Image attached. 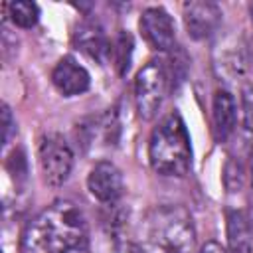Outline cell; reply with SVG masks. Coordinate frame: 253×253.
<instances>
[{"label": "cell", "mask_w": 253, "mask_h": 253, "mask_svg": "<svg viewBox=\"0 0 253 253\" xmlns=\"http://www.w3.org/2000/svg\"><path fill=\"white\" fill-rule=\"evenodd\" d=\"M87 247L85 217L67 200H57L42 210L28 221L20 239V253H75Z\"/></svg>", "instance_id": "obj_1"}, {"label": "cell", "mask_w": 253, "mask_h": 253, "mask_svg": "<svg viewBox=\"0 0 253 253\" xmlns=\"http://www.w3.org/2000/svg\"><path fill=\"white\" fill-rule=\"evenodd\" d=\"M196 229L182 206H156L142 223V253H194Z\"/></svg>", "instance_id": "obj_2"}, {"label": "cell", "mask_w": 253, "mask_h": 253, "mask_svg": "<svg viewBox=\"0 0 253 253\" xmlns=\"http://www.w3.org/2000/svg\"><path fill=\"white\" fill-rule=\"evenodd\" d=\"M148 160L154 172L182 178L192 166V146L186 125L178 113L166 115L148 140Z\"/></svg>", "instance_id": "obj_3"}, {"label": "cell", "mask_w": 253, "mask_h": 253, "mask_svg": "<svg viewBox=\"0 0 253 253\" xmlns=\"http://www.w3.org/2000/svg\"><path fill=\"white\" fill-rule=\"evenodd\" d=\"M170 89L168 73L162 61H148L134 79V105L140 119L150 121L156 117L166 93Z\"/></svg>", "instance_id": "obj_4"}, {"label": "cell", "mask_w": 253, "mask_h": 253, "mask_svg": "<svg viewBox=\"0 0 253 253\" xmlns=\"http://www.w3.org/2000/svg\"><path fill=\"white\" fill-rule=\"evenodd\" d=\"M38 162L43 180L49 186H61L73 168V152L67 140L57 132H47L38 144Z\"/></svg>", "instance_id": "obj_5"}, {"label": "cell", "mask_w": 253, "mask_h": 253, "mask_svg": "<svg viewBox=\"0 0 253 253\" xmlns=\"http://www.w3.org/2000/svg\"><path fill=\"white\" fill-rule=\"evenodd\" d=\"M138 30L144 38V42L158 51H170L176 43V26L172 16L160 8L152 6L146 8L138 20Z\"/></svg>", "instance_id": "obj_6"}, {"label": "cell", "mask_w": 253, "mask_h": 253, "mask_svg": "<svg viewBox=\"0 0 253 253\" xmlns=\"http://www.w3.org/2000/svg\"><path fill=\"white\" fill-rule=\"evenodd\" d=\"M221 22V10L208 0H192L184 4V26L194 40H208Z\"/></svg>", "instance_id": "obj_7"}, {"label": "cell", "mask_w": 253, "mask_h": 253, "mask_svg": "<svg viewBox=\"0 0 253 253\" xmlns=\"http://www.w3.org/2000/svg\"><path fill=\"white\" fill-rule=\"evenodd\" d=\"M87 188L99 202L115 204L123 194V174L113 162L99 160L87 176Z\"/></svg>", "instance_id": "obj_8"}, {"label": "cell", "mask_w": 253, "mask_h": 253, "mask_svg": "<svg viewBox=\"0 0 253 253\" xmlns=\"http://www.w3.org/2000/svg\"><path fill=\"white\" fill-rule=\"evenodd\" d=\"M51 83L63 97H75L89 89L91 77L77 59L65 55L55 63L51 71Z\"/></svg>", "instance_id": "obj_9"}, {"label": "cell", "mask_w": 253, "mask_h": 253, "mask_svg": "<svg viewBox=\"0 0 253 253\" xmlns=\"http://www.w3.org/2000/svg\"><path fill=\"white\" fill-rule=\"evenodd\" d=\"M211 123H213V134L219 142H225L237 125V103L233 95L225 89H217L213 93L211 101Z\"/></svg>", "instance_id": "obj_10"}, {"label": "cell", "mask_w": 253, "mask_h": 253, "mask_svg": "<svg viewBox=\"0 0 253 253\" xmlns=\"http://www.w3.org/2000/svg\"><path fill=\"white\" fill-rule=\"evenodd\" d=\"M73 43L77 45V49H81L83 53L97 61H105L107 57H111L113 51V43L107 40L103 28L95 22L79 24L73 34Z\"/></svg>", "instance_id": "obj_11"}, {"label": "cell", "mask_w": 253, "mask_h": 253, "mask_svg": "<svg viewBox=\"0 0 253 253\" xmlns=\"http://www.w3.org/2000/svg\"><path fill=\"white\" fill-rule=\"evenodd\" d=\"M249 223L247 217L241 211H229L227 213V241H229V253H249L251 249V237H249Z\"/></svg>", "instance_id": "obj_12"}, {"label": "cell", "mask_w": 253, "mask_h": 253, "mask_svg": "<svg viewBox=\"0 0 253 253\" xmlns=\"http://www.w3.org/2000/svg\"><path fill=\"white\" fill-rule=\"evenodd\" d=\"M4 8L8 10L10 20L18 28H34L40 20V8L36 2H10Z\"/></svg>", "instance_id": "obj_13"}, {"label": "cell", "mask_w": 253, "mask_h": 253, "mask_svg": "<svg viewBox=\"0 0 253 253\" xmlns=\"http://www.w3.org/2000/svg\"><path fill=\"white\" fill-rule=\"evenodd\" d=\"M130 53H132V38L126 32H121L117 40L113 42V51L111 55L115 57V65L119 73H125L130 65Z\"/></svg>", "instance_id": "obj_14"}, {"label": "cell", "mask_w": 253, "mask_h": 253, "mask_svg": "<svg viewBox=\"0 0 253 253\" xmlns=\"http://www.w3.org/2000/svg\"><path fill=\"white\" fill-rule=\"evenodd\" d=\"M2 128H4V144H8V140H10V130H12V126H14V123H12V113H10V109H8V105H4L2 107Z\"/></svg>", "instance_id": "obj_15"}, {"label": "cell", "mask_w": 253, "mask_h": 253, "mask_svg": "<svg viewBox=\"0 0 253 253\" xmlns=\"http://www.w3.org/2000/svg\"><path fill=\"white\" fill-rule=\"evenodd\" d=\"M198 253H229L227 249H223L217 241H208V243H204L202 247H200V251Z\"/></svg>", "instance_id": "obj_16"}, {"label": "cell", "mask_w": 253, "mask_h": 253, "mask_svg": "<svg viewBox=\"0 0 253 253\" xmlns=\"http://www.w3.org/2000/svg\"><path fill=\"white\" fill-rule=\"evenodd\" d=\"M115 253H142V249L140 247H136V245H130V243H125V245H121Z\"/></svg>", "instance_id": "obj_17"}, {"label": "cell", "mask_w": 253, "mask_h": 253, "mask_svg": "<svg viewBox=\"0 0 253 253\" xmlns=\"http://www.w3.org/2000/svg\"><path fill=\"white\" fill-rule=\"evenodd\" d=\"M251 182H253V156H251Z\"/></svg>", "instance_id": "obj_18"}, {"label": "cell", "mask_w": 253, "mask_h": 253, "mask_svg": "<svg viewBox=\"0 0 253 253\" xmlns=\"http://www.w3.org/2000/svg\"><path fill=\"white\" fill-rule=\"evenodd\" d=\"M249 12H251V22H253V4L249 6Z\"/></svg>", "instance_id": "obj_19"}, {"label": "cell", "mask_w": 253, "mask_h": 253, "mask_svg": "<svg viewBox=\"0 0 253 253\" xmlns=\"http://www.w3.org/2000/svg\"><path fill=\"white\" fill-rule=\"evenodd\" d=\"M75 253H89V247L87 249H81V251H75Z\"/></svg>", "instance_id": "obj_20"}]
</instances>
